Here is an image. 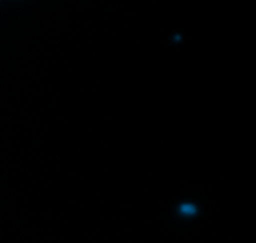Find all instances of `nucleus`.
Listing matches in <instances>:
<instances>
[{
	"mask_svg": "<svg viewBox=\"0 0 256 243\" xmlns=\"http://www.w3.org/2000/svg\"><path fill=\"white\" fill-rule=\"evenodd\" d=\"M180 211H182V215H186V216H192V215L196 214V207L194 205H182L180 207Z\"/></svg>",
	"mask_w": 256,
	"mask_h": 243,
	"instance_id": "1",
	"label": "nucleus"
}]
</instances>
